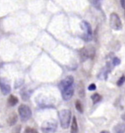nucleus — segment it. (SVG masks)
Here are the masks:
<instances>
[{
	"mask_svg": "<svg viewBox=\"0 0 125 133\" xmlns=\"http://www.w3.org/2000/svg\"><path fill=\"white\" fill-rule=\"evenodd\" d=\"M71 111L69 109H63L59 112L60 124L63 129H66L69 127L71 121Z\"/></svg>",
	"mask_w": 125,
	"mask_h": 133,
	"instance_id": "obj_1",
	"label": "nucleus"
},
{
	"mask_svg": "<svg viewBox=\"0 0 125 133\" xmlns=\"http://www.w3.org/2000/svg\"><path fill=\"white\" fill-rule=\"evenodd\" d=\"M95 48L92 45H86L82 48L80 51V58L81 62H85L87 59H93L95 56Z\"/></svg>",
	"mask_w": 125,
	"mask_h": 133,
	"instance_id": "obj_2",
	"label": "nucleus"
},
{
	"mask_svg": "<svg viewBox=\"0 0 125 133\" xmlns=\"http://www.w3.org/2000/svg\"><path fill=\"white\" fill-rule=\"evenodd\" d=\"M81 28L84 31L83 35L81 36V38L86 42L91 41L92 39V29L89 23L86 21H82L81 23Z\"/></svg>",
	"mask_w": 125,
	"mask_h": 133,
	"instance_id": "obj_3",
	"label": "nucleus"
},
{
	"mask_svg": "<svg viewBox=\"0 0 125 133\" xmlns=\"http://www.w3.org/2000/svg\"><path fill=\"white\" fill-rule=\"evenodd\" d=\"M110 26L115 31H119L122 29V22L119 16L116 12H112L110 16Z\"/></svg>",
	"mask_w": 125,
	"mask_h": 133,
	"instance_id": "obj_4",
	"label": "nucleus"
},
{
	"mask_svg": "<svg viewBox=\"0 0 125 133\" xmlns=\"http://www.w3.org/2000/svg\"><path fill=\"white\" fill-rule=\"evenodd\" d=\"M18 114L21 121H27L31 118L32 113L29 106L22 104L18 107Z\"/></svg>",
	"mask_w": 125,
	"mask_h": 133,
	"instance_id": "obj_5",
	"label": "nucleus"
},
{
	"mask_svg": "<svg viewBox=\"0 0 125 133\" xmlns=\"http://www.w3.org/2000/svg\"><path fill=\"white\" fill-rule=\"evenodd\" d=\"M56 129L57 123L56 121L53 120L44 121L41 127V129L43 133H54L56 131Z\"/></svg>",
	"mask_w": 125,
	"mask_h": 133,
	"instance_id": "obj_6",
	"label": "nucleus"
},
{
	"mask_svg": "<svg viewBox=\"0 0 125 133\" xmlns=\"http://www.w3.org/2000/svg\"><path fill=\"white\" fill-rule=\"evenodd\" d=\"M0 89L4 95H8L11 91V87L7 79L0 78Z\"/></svg>",
	"mask_w": 125,
	"mask_h": 133,
	"instance_id": "obj_7",
	"label": "nucleus"
},
{
	"mask_svg": "<svg viewBox=\"0 0 125 133\" xmlns=\"http://www.w3.org/2000/svg\"><path fill=\"white\" fill-rule=\"evenodd\" d=\"M74 83V78L72 75H68L67 76L66 78L63 79L62 81H61V82L59 83V88L61 91H62L63 89H64L67 87L73 86Z\"/></svg>",
	"mask_w": 125,
	"mask_h": 133,
	"instance_id": "obj_8",
	"label": "nucleus"
},
{
	"mask_svg": "<svg viewBox=\"0 0 125 133\" xmlns=\"http://www.w3.org/2000/svg\"><path fill=\"white\" fill-rule=\"evenodd\" d=\"M62 91V99L65 101H68L70 100L74 94V87L73 85V86L67 87L64 89H63Z\"/></svg>",
	"mask_w": 125,
	"mask_h": 133,
	"instance_id": "obj_9",
	"label": "nucleus"
},
{
	"mask_svg": "<svg viewBox=\"0 0 125 133\" xmlns=\"http://www.w3.org/2000/svg\"><path fill=\"white\" fill-rule=\"evenodd\" d=\"M113 129L115 133H125V124L119 123L113 127Z\"/></svg>",
	"mask_w": 125,
	"mask_h": 133,
	"instance_id": "obj_10",
	"label": "nucleus"
},
{
	"mask_svg": "<svg viewBox=\"0 0 125 133\" xmlns=\"http://www.w3.org/2000/svg\"><path fill=\"white\" fill-rule=\"evenodd\" d=\"M78 92L80 97L83 98L85 97V94H86V93H85V86H84L83 81H80L78 83Z\"/></svg>",
	"mask_w": 125,
	"mask_h": 133,
	"instance_id": "obj_11",
	"label": "nucleus"
},
{
	"mask_svg": "<svg viewBox=\"0 0 125 133\" xmlns=\"http://www.w3.org/2000/svg\"><path fill=\"white\" fill-rule=\"evenodd\" d=\"M78 125L77 119L75 116H73V121L71 124V129L70 133H78Z\"/></svg>",
	"mask_w": 125,
	"mask_h": 133,
	"instance_id": "obj_12",
	"label": "nucleus"
},
{
	"mask_svg": "<svg viewBox=\"0 0 125 133\" xmlns=\"http://www.w3.org/2000/svg\"><path fill=\"white\" fill-rule=\"evenodd\" d=\"M8 104H9V105L10 106H15L18 102V99L16 97V96H14V95H10L9 97H8Z\"/></svg>",
	"mask_w": 125,
	"mask_h": 133,
	"instance_id": "obj_13",
	"label": "nucleus"
},
{
	"mask_svg": "<svg viewBox=\"0 0 125 133\" xmlns=\"http://www.w3.org/2000/svg\"><path fill=\"white\" fill-rule=\"evenodd\" d=\"M17 120H18V117H17L16 114L13 113V114H11V115L10 116V117L8 118V124H9L10 126L14 125V124L16 123Z\"/></svg>",
	"mask_w": 125,
	"mask_h": 133,
	"instance_id": "obj_14",
	"label": "nucleus"
},
{
	"mask_svg": "<svg viewBox=\"0 0 125 133\" xmlns=\"http://www.w3.org/2000/svg\"><path fill=\"white\" fill-rule=\"evenodd\" d=\"M91 100L93 102V104H96V103L101 101L102 96L98 93H94L91 96Z\"/></svg>",
	"mask_w": 125,
	"mask_h": 133,
	"instance_id": "obj_15",
	"label": "nucleus"
},
{
	"mask_svg": "<svg viewBox=\"0 0 125 133\" xmlns=\"http://www.w3.org/2000/svg\"><path fill=\"white\" fill-rule=\"evenodd\" d=\"M75 108H76V110H78L79 113H81V114L83 113V104L78 99H77L75 101Z\"/></svg>",
	"mask_w": 125,
	"mask_h": 133,
	"instance_id": "obj_16",
	"label": "nucleus"
},
{
	"mask_svg": "<svg viewBox=\"0 0 125 133\" xmlns=\"http://www.w3.org/2000/svg\"><path fill=\"white\" fill-rule=\"evenodd\" d=\"M91 4L94 6V8L97 10H101V2L100 1H90L89 2Z\"/></svg>",
	"mask_w": 125,
	"mask_h": 133,
	"instance_id": "obj_17",
	"label": "nucleus"
},
{
	"mask_svg": "<svg viewBox=\"0 0 125 133\" xmlns=\"http://www.w3.org/2000/svg\"><path fill=\"white\" fill-rule=\"evenodd\" d=\"M125 83V75H122L120 78L118 80V81L116 82V85L118 86H121Z\"/></svg>",
	"mask_w": 125,
	"mask_h": 133,
	"instance_id": "obj_18",
	"label": "nucleus"
},
{
	"mask_svg": "<svg viewBox=\"0 0 125 133\" xmlns=\"http://www.w3.org/2000/svg\"><path fill=\"white\" fill-rule=\"evenodd\" d=\"M24 133H38L37 130L35 128H31V127H27L24 130Z\"/></svg>",
	"mask_w": 125,
	"mask_h": 133,
	"instance_id": "obj_19",
	"label": "nucleus"
},
{
	"mask_svg": "<svg viewBox=\"0 0 125 133\" xmlns=\"http://www.w3.org/2000/svg\"><path fill=\"white\" fill-rule=\"evenodd\" d=\"M113 66H118L121 64V60L118 57H114L113 59Z\"/></svg>",
	"mask_w": 125,
	"mask_h": 133,
	"instance_id": "obj_20",
	"label": "nucleus"
},
{
	"mask_svg": "<svg viewBox=\"0 0 125 133\" xmlns=\"http://www.w3.org/2000/svg\"><path fill=\"white\" fill-rule=\"evenodd\" d=\"M97 89V86L94 83H91L88 86V90L89 91H95Z\"/></svg>",
	"mask_w": 125,
	"mask_h": 133,
	"instance_id": "obj_21",
	"label": "nucleus"
},
{
	"mask_svg": "<svg viewBox=\"0 0 125 133\" xmlns=\"http://www.w3.org/2000/svg\"><path fill=\"white\" fill-rule=\"evenodd\" d=\"M121 6H122V8L125 9V1H121Z\"/></svg>",
	"mask_w": 125,
	"mask_h": 133,
	"instance_id": "obj_22",
	"label": "nucleus"
},
{
	"mask_svg": "<svg viewBox=\"0 0 125 133\" xmlns=\"http://www.w3.org/2000/svg\"><path fill=\"white\" fill-rule=\"evenodd\" d=\"M121 118H122V120H124L125 121V113L121 115Z\"/></svg>",
	"mask_w": 125,
	"mask_h": 133,
	"instance_id": "obj_23",
	"label": "nucleus"
},
{
	"mask_svg": "<svg viewBox=\"0 0 125 133\" xmlns=\"http://www.w3.org/2000/svg\"><path fill=\"white\" fill-rule=\"evenodd\" d=\"M100 133H110L109 131H107V130H102L100 132Z\"/></svg>",
	"mask_w": 125,
	"mask_h": 133,
	"instance_id": "obj_24",
	"label": "nucleus"
},
{
	"mask_svg": "<svg viewBox=\"0 0 125 133\" xmlns=\"http://www.w3.org/2000/svg\"><path fill=\"white\" fill-rule=\"evenodd\" d=\"M124 10H125V9H124Z\"/></svg>",
	"mask_w": 125,
	"mask_h": 133,
	"instance_id": "obj_25",
	"label": "nucleus"
}]
</instances>
